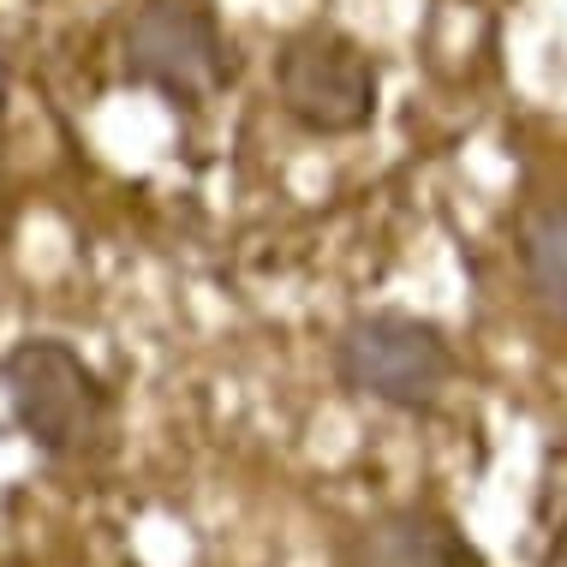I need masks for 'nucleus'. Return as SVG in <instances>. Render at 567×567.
I'll return each instance as SVG.
<instances>
[{
	"mask_svg": "<svg viewBox=\"0 0 567 567\" xmlns=\"http://www.w3.org/2000/svg\"><path fill=\"white\" fill-rule=\"evenodd\" d=\"M0 401L19 436L49 460H90L109 449L114 394L60 334H24L0 352Z\"/></svg>",
	"mask_w": 567,
	"mask_h": 567,
	"instance_id": "obj_1",
	"label": "nucleus"
},
{
	"mask_svg": "<svg viewBox=\"0 0 567 567\" xmlns=\"http://www.w3.org/2000/svg\"><path fill=\"white\" fill-rule=\"evenodd\" d=\"M334 377L359 401H377L389 412H436L460 377V359L431 317L359 311L334 334Z\"/></svg>",
	"mask_w": 567,
	"mask_h": 567,
	"instance_id": "obj_2",
	"label": "nucleus"
},
{
	"mask_svg": "<svg viewBox=\"0 0 567 567\" xmlns=\"http://www.w3.org/2000/svg\"><path fill=\"white\" fill-rule=\"evenodd\" d=\"M120 60L132 84L156 90L174 109H204L234 84V49L209 0H137Z\"/></svg>",
	"mask_w": 567,
	"mask_h": 567,
	"instance_id": "obj_3",
	"label": "nucleus"
},
{
	"mask_svg": "<svg viewBox=\"0 0 567 567\" xmlns=\"http://www.w3.org/2000/svg\"><path fill=\"white\" fill-rule=\"evenodd\" d=\"M275 96L281 114L311 137H352L377 120L382 72L364 42L334 24H305L275 49Z\"/></svg>",
	"mask_w": 567,
	"mask_h": 567,
	"instance_id": "obj_4",
	"label": "nucleus"
},
{
	"mask_svg": "<svg viewBox=\"0 0 567 567\" xmlns=\"http://www.w3.org/2000/svg\"><path fill=\"white\" fill-rule=\"evenodd\" d=\"M359 567H484V556L442 508L406 502V508H389L364 526Z\"/></svg>",
	"mask_w": 567,
	"mask_h": 567,
	"instance_id": "obj_5",
	"label": "nucleus"
},
{
	"mask_svg": "<svg viewBox=\"0 0 567 567\" xmlns=\"http://www.w3.org/2000/svg\"><path fill=\"white\" fill-rule=\"evenodd\" d=\"M519 269L538 311L567 323V204H544L519 221Z\"/></svg>",
	"mask_w": 567,
	"mask_h": 567,
	"instance_id": "obj_6",
	"label": "nucleus"
},
{
	"mask_svg": "<svg viewBox=\"0 0 567 567\" xmlns=\"http://www.w3.org/2000/svg\"><path fill=\"white\" fill-rule=\"evenodd\" d=\"M544 567H567V519L556 526V538H549V549H544Z\"/></svg>",
	"mask_w": 567,
	"mask_h": 567,
	"instance_id": "obj_7",
	"label": "nucleus"
}]
</instances>
